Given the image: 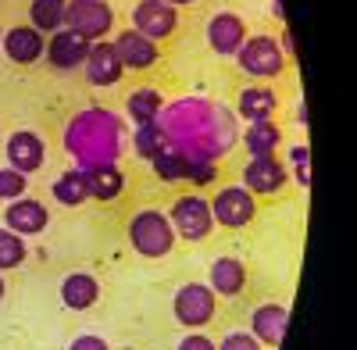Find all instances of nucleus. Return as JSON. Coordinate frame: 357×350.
<instances>
[{
    "label": "nucleus",
    "instance_id": "12",
    "mask_svg": "<svg viewBox=\"0 0 357 350\" xmlns=\"http://www.w3.org/2000/svg\"><path fill=\"white\" fill-rule=\"evenodd\" d=\"M86 54H89V43L79 33H72V29H57V33L50 36V43H47V50H43L47 65L54 72H79Z\"/></svg>",
    "mask_w": 357,
    "mask_h": 350
},
{
    "label": "nucleus",
    "instance_id": "24",
    "mask_svg": "<svg viewBox=\"0 0 357 350\" xmlns=\"http://www.w3.org/2000/svg\"><path fill=\"white\" fill-rule=\"evenodd\" d=\"M86 186L93 200H114L126 186V175L118 172V165H97V168H86Z\"/></svg>",
    "mask_w": 357,
    "mask_h": 350
},
{
    "label": "nucleus",
    "instance_id": "2",
    "mask_svg": "<svg viewBox=\"0 0 357 350\" xmlns=\"http://www.w3.org/2000/svg\"><path fill=\"white\" fill-rule=\"evenodd\" d=\"M126 147V125L107 107L79 111L65 129V151L79 161V168L114 165Z\"/></svg>",
    "mask_w": 357,
    "mask_h": 350
},
{
    "label": "nucleus",
    "instance_id": "21",
    "mask_svg": "<svg viewBox=\"0 0 357 350\" xmlns=\"http://www.w3.org/2000/svg\"><path fill=\"white\" fill-rule=\"evenodd\" d=\"M61 300L65 307L72 311H86L100 300V282L89 275V272H72L65 282H61Z\"/></svg>",
    "mask_w": 357,
    "mask_h": 350
},
{
    "label": "nucleus",
    "instance_id": "26",
    "mask_svg": "<svg viewBox=\"0 0 357 350\" xmlns=\"http://www.w3.org/2000/svg\"><path fill=\"white\" fill-rule=\"evenodd\" d=\"M65 8L68 0H33L29 4V25L40 29V33H57V29H65Z\"/></svg>",
    "mask_w": 357,
    "mask_h": 350
},
{
    "label": "nucleus",
    "instance_id": "9",
    "mask_svg": "<svg viewBox=\"0 0 357 350\" xmlns=\"http://www.w3.org/2000/svg\"><path fill=\"white\" fill-rule=\"evenodd\" d=\"M132 29L139 36L146 40H168L175 29H178V15L175 8H168L165 0H136V8H132Z\"/></svg>",
    "mask_w": 357,
    "mask_h": 350
},
{
    "label": "nucleus",
    "instance_id": "7",
    "mask_svg": "<svg viewBox=\"0 0 357 350\" xmlns=\"http://www.w3.org/2000/svg\"><path fill=\"white\" fill-rule=\"evenodd\" d=\"M236 61L250 79H275L286 68V54L272 36H247L243 47L236 50Z\"/></svg>",
    "mask_w": 357,
    "mask_h": 350
},
{
    "label": "nucleus",
    "instance_id": "13",
    "mask_svg": "<svg viewBox=\"0 0 357 350\" xmlns=\"http://www.w3.org/2000/svg\"><path fill=\"white\" fill-rule=\"evenodd\" d=\"M47 222H50V211L36 197H18L4 208V229L18 232V236H40L47 229Z\"/></svg>",
    "mask_w": 357,
    "mask_h": 350
},
{
    "label": "nucleus",
    "instance_id": "23",
    "mask_svg": "<svg viewBox=\"0 0 357 350\" xmlns=\"http://www.w3.org/2000/svg\"><path fill=\"white\" fill-rule=\"evenodd\" d=\"M161 107H165V100H161V93L154 90V86H139V90H132L129 100H126V114L132 119V125L158 122L161 119Z\"/></svg>",
    "mask_w": 357,
    "mask_h": 350
},
{
    "label": "nucleus",
    "instance_id": "28",
    "mask_svg": "<svg viewBox=\"0 0 357 350\" xmlns=\"http://www.w3.org/2000/svg\"><path fill=\"white\" fill-rule=\"evenodd\" d=\"M25 257H29L25 236H18V232H11V229H0V272L18 268Z\"/></svg>",
    "mask_w": 357,
    "mask_h": 350
},
{
    "label": "nucleus",
    "instance_id": "5",
    "mask_svg": "<svg viewBox=\"0 0 357 350\" xmlns=\"http://www.w3.org/2000/svg\"><path fill=\"white\" fill-rule=\"evenodd\" d=\"M168 222L175 229V236H183L190 243H204L215 229V218H211V204L197 193H183L172 200V211H168Z\"/></svg>",
    "mask_w": 357,
    "mask_h": 350
},
{
    "label": "nucleus",
    "instance_id": "35",
    "mask_svg": "<svg viewBox=\"0 0 357 350\" xmlns=\"http://www.w3.org/2000/svg\"><path fill=\"white\" fill-rule=\"evenodd\" d=\"M282 54H286V61L293 57V36L289 33H282Z\"/></svg>",
    "mask_w": 357,
    "mask_h": 350
},
{
    "label": "nucleus",
    "instance_id": "19",
    "mask_svg": "<svg viewBox=\"0 0 357 350\" xmlns=\"http://www.w3.org/2000/svg\"><path fill=\"white\" fill-rule=\"evenodd\" d=\"M207 286L215 289V297H240L247 286V265L240 257H218L207 272Z\"/></svg>",
    "mask_w": 357,
    "mask_h": 350
},
{
    "label": "nucleus",
    "instance_id": "15",
    "mask_svg": "<svg viewBox=\"0 0 357 350\" xmlns=\"http://www.w3.org/2000/svg\"><path fill=\"white\" fill-rule=\"evenodd\" d=\"M0 47H4V54L11 57L15 65H36V61H43L47 40H43L40 29H33V25L25 22V25L4 29V40H0Z\"/></svg>",
    "mask_w": 357,
    "mask_h": 350
},
{
    "label": "nucleus",
    "instance_id": "37",
    "mask_svg": "<svg viewBox=\"0 0 357 350\" xmlns=\"http://www.w3.org/2000/svg\"><path fill=\"white\" fill-rule=\"evenodd\" d=\"M4 294H8V282H4V275H0V300H4Z\"/></svg>",
    "mask_w": 357,
    "mask_h": 350
},
{
    "label": "nucleus",
    "instance_id": "36",
    "mask_svg": "<svg viewBox=\"0 0 357 350\" xmlns=\"http://www.w3.org/2000/svg\"><path fill=\"white\" fill-rule=\"evenodd\" d=\"M165 4H168V8H175V11H178V8H186V4H197V0H165Z\"/></svg>",
    "mask_w": 357,
    "mask_h": 350
},
{
    "label": "nucleus",
    "instance_id": "30",
    "mask_svg": "<svg viewBox=\"0 0 357 350\" xmlns=\"http://www.w3.org/2000/svg\"><path fill=\"white\" fill-rule=\"evenodd\" d=\"M25 190H29V175L15 172L11 165L0 168V200H18L25 197Z\"/></svg>",
    "mask_w": 357,
    "mask_h": 350
},
{
    "label": "nucleus",
    "instance_id": "25",
    "mask_svg": "<svg viewBox=\"0 0 357 350\" xmlns=\"http://www.w3.org/2000/svg\"><path fill=\"white\" fill-rule=\"evenodd\" d=\"M54 200L65 204V208H79V204L89 200V186H86V168H72V172H61L50 186Z\"/></svg>",
    "mask_w": 357,
    "mask_h": 350
},
{
    "label": "nucleus",
    "instance_id": "34",
    "mask_svg": "<svg viewBox=\"0 0 357 350\" xmlns=\"http://www.w3.org/2000/svg\"><path fill=\"white\" fill-rule=\"evenodd\" d=\"M175 350H218L211 340H207V336H200V333H190V336H183V340H178V347Z\"/></svg>",
    "mask_w": 357,
    "mask_h": 350
},
{
    "label": "nucleus",
    "instance_id": "18",
    "mask_svg": "<svg viewBox=\"0 0 357 350\" xmlns=\"http://www.w3.org/2000/svg\"><path fill=\"white\" fill-rule=\"evenodd\" d=\"M286 322H289V311L282 304H261L250 314V336L261 347H279L286 336Z\"/></svg>",
    "mask_w": 357,
    "mask_h": 350
},
{
    "label": "nucleus",
    "instance_id": "3",
    "mask_svg": "<svg viewBox=\"0 0 357 350\" xmlns=\"http://www.w3.org/2000/svg\"><path fill=\"white\" fill-rule=\"evenodd\" d=\"M126 236H129V243H132V250L139 254V257H165V254H172V247H175V229H172V222H168V215L165 211H158V208H143V211H136L132 218H129V225H126Z\"/></svg>",
    "mask_w": 357,
    "mask_h": 350
},
{
    "label": "nucleus",
    "instance_id": "33",
    "mask_svg": "<svg viewBox=\"0 0 357 350\" xmlns=\"http://www.w3.org/2000/svg\"><path fill=\"white\" fill-rule=\"evenodd\" d=\"M68 350H111V347H107V340L86 333V336H75V340L68 343Z\"/></svg>",
    "mask_w": 357,
    "mask_h": 350
},
{
    "label": "nucleus",
    "instance_id": "10",
    "mask_svg": "<svg viewBox=\"0 0 357 350\" xmlns=\"http://www.w3.org/2000/svg\"><path fill=\"white\" fill-rule=\"evenodd\" d=\"M111 47H114V54H118V61H122V68H132V72H146V68H154V65L161 61V47H158L154 40L139 36L136 29L114 33Z\"/></svg>",
    "mask_w": 357,
    "mask_h": 350
},
{
    "label": "nucleus",
    "instance_id": "8",
    "mask_svg": "<svg viewBox=\"0 0 357 350\" xmlns=\"http://www.w3.org/2000/svg\"><path fill=\"white\" fill-rule=\"evenodd\" d=\"M207 204H211V218L225 229H243L257 218V200L243 186H225V190L215 193V200H207Z\"/></svg>",
    "mask_w": 357,
    "mask_h": 350
},
{
    "label": "nucleus",
    "instance_id": "27",
    "mask_svg": "<svg viewBox=\"0 0 357 350\" xmlns=\"http://www.w3.org/2000/svg\"><path fill=\"white\" fill-rule=\"evenodd\" d=\"M132 147H136V154H139V158L154 161V158L168 147V136H165V129H161L158 122H146V125H136Z\"/></svg>",
    "mask_w": 357,
    "mask_h": 350
},
{
    "label": "nucleus",
    "instance_id": "1",
    "mask_svg": "<svg viewBox=\"0 0 357 350\" xmlns=\"http://www.w3.org/2000/svg\"><path fill=\"white\" fill-rule=\"evenodd\" d=\"M158 125L168 136V147L186 154L190 161H215L236 143V119L229 107L211 100H175L165 107V119H158Z\"/></svg>",
    "mask_w": 357,
    "mask_h": 350
},
{
    "label": "nucleus",
    "instance_id": "17",
    "mask_svg": "<svg viewBox=\"0 0 357 350\" xmlns=\"http://www.w3.org/2000/svg\"><path fill=\"white\" fill-rule=\"evenodd\" d=\"M82 72H86V82H93V86H114L126 68H122V61H118L114 47L107 40H100V43H89Z\"/></svg>",
    "mask_w": 357,
    "mask_h": 350
},
{
    "label": "nucleus",
    "instance_id": "20",
    "mask_svg": "<svg viewBox=\"0 0 357 350\" xmlns=\"http://www.w3.org/2000/svg\"><path fill=\"white\" fill-rule=\"evenodd\" d=\"M279 107V97L272 86H247V90H240V97H236V111H240V119L247 122H272V114Z\"/></svg>",
    "mask_w": 357,
    "mask_h": 350
},
{
    "label": "nucleus",
    "instance_id": "32",
    "mask_svg": "<svg viewBox=\"0 0 357 350\" xmlns=\"http://www.w3.org/2000/svg\"><path fill=\"white\" fill-rule=\"evenodd\" d=\"M215 347H218V350H264V347H261L250 333H243V329L229 333V336H225L222 343H215Z\"/></svg>",
    "mask_w": 357,
    "mask_h": 350
},
{
    "label": "nucleus",
    "instance_id": "11",
    "mask_svg": "<svg viewBox=\"0 0 357 350\" xmlns=\"http://www.w3.org/2000/svg\"><path fill=\"white\" fill-rule=\"evenodd\" d=\"M204 36H207V47H211L215 54L236 57V50H240L243 40H247V22L240 15H232V11H218V15L207 18Z\"/></svg>",
    "mask_w": 357,
    "mask_h": 350
},
{
    "label": "nucleus",
    "instance_id": "29",
    "mask_svg": "<svg viewBox=\"0 0 357 350\" xmlns=\"http://www.w3.org/2000/svg\"><path fill=\"white\" fill-rule=\"evenodd\" d=\"M154 172L161 175V179H186L190 158H186V154H178L175 147H165V151L154 158Z\"/></svg>",
    "mask_w": 357,
    "mask_h": 350
},
{
    "label": "nucleus",
    "instance_id": "4",
    "mask_svg": "<svg viewBox=\"0 0 357 350\" xmlns=\"http://www.w3.org/2000/svg\"><path fill=\"white\" fill-rule=\"evenodd\" d=\"M65 29L79 33L86 43H100L114 33V8L107 0H68Z\"/></svg>",
    "mask_w": 357,
    "mask_h": 350
},
{
    "label": "nucleus",
    "instance_id": "14",
    "mask_svg": "<svg viewBox=\"0 0 357 350\" xmlns=\"http://www.w3.org/2000/svg\"><path fill=\"white\" fill-rule=\"evenodd\" d=\"M289 179V168L279 158H250L243 165V190L261 193V197H272L286 186Z\"/></svg>",
    "mask_w": 357,
    "mask_h": 350
},
{
    "label": "nucleus",
    "instance_id": "38",
    "mask_svg": "<svg viewBox=\"0 0 357 350\" xmlns=\"http://www.w3.org/2000/svg\"><path fill=\"white\" fill-rule=\"evenodd\" d=\"M0 40H4V29H0Z\"/></svg>",
    "mask_w": 357,
    "mask_h": 350
},
{
    "label": "nucleus",
    "instance_id": "6",
    "mask_svg": "<svg viewBox=\"0 0 357 350\" xmlns=\"http://www.w3.org/2000/svg\"><path fill=\"white\" fill-rule=\"evenodd\" d=\"M172 311H175V322L186 326V329L193 333V329H204V326L215 322L218 297H215L211 286L186 282V286H178V294H175V300H172Z\"/></svg>",
    "mask_w": 357,
    "mask_h": 350
},
{
    "label": "nucleus",
    "instance_id": "31",
    "mask_svg": "<svg viewBox=\"0 0 357 350\" xmlns=\"http://www.w3.org/2000/svg\"><path fill=\"white\" fill-rule=\"evenodd\" d=\"M289 165H293V179L301 183V186H311V158H307V151L304 147H293L289 151Z\"/></svg>",
    "mask_w": 357,
    "mask_h": 350
},
{
    "label": "nucleus",
    "instance_id": "16",
    "mask_svg": "<svg viewBox=\"0 0 357 350\" xmlns=\"http://www.w3.org/2000/svg\"><path fill=\"white\" fill-rule=\"evenodd\" d=\"M4 154H8V165H11L15 172L33 175V172H36V168H43V161H47V143H43L36 132L18 129V132H11V136H8Z\"/></svg>",
    "mask_w": 357,
    "mask_h": 350
},
{
    "label": "nucleus",
    "instance_id": "22",
    "mask_svg": "<svg viewBox=\"0 0 357 350\" xmlns=\"http://www.w3.org/2000/svg\"><path fill=\"white\" fill-rule=\"evenodd\" d=\"M282 143V129L275 122H250L243 132V147L250 151V158H275Z\"/></svg>",
    "mask_w": 357,
    "mask_h": 350
}]
</instances>
